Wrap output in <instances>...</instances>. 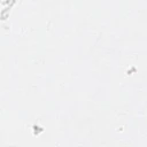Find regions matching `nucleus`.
Segmentation results:
<instances>
[]
</instances>
